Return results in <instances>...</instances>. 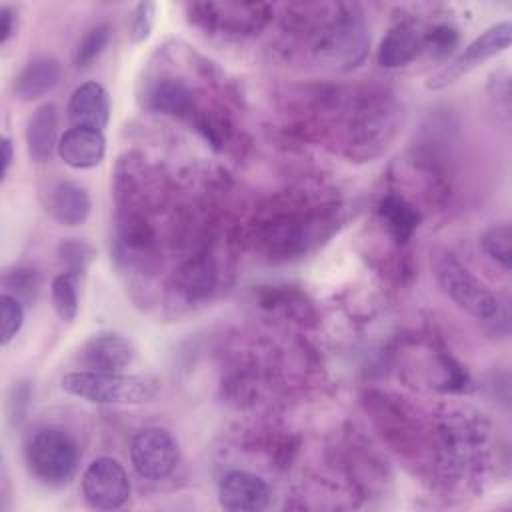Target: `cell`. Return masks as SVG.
Segmentation results:
<instances>
[{
	"instance_id": "7c38bea8",
	"label": "cell",
	"mask_w": 512,
	"mask_h": 512,
	"mask_svg": "<svg viewBox=\"0 0 512 512\" xmlns=\"http://www.w3.org/2000/svg\"><path fill=\"white\" fill-rule=\"evenodd\" d=\"M56 154L66 166L74 170H88L104 160L106 138L100 130L70 126L60 134Z\"/></svg>"
},
{
	"instance_id": "9c48e42d",
	"label": "cell",
	"mask_w": 512,
	"mask_h": 512,
	"mask_svg": "<svg viewBox=\"0 0 512 512\" xmlns=\"http://www.w3.org/2000/svg\"><path fill=\"white\" fill-rule=\"evenodd\" d=\"M270 496L268 482L248 470H230L218 482V504L228 512H260Z\"/></svg>"
},
{
	"instance_id": "6da1fadb",
	"label": "cell",
	"mask_w": 512,
	"mask_h": 512,
	"mask_svg": "<svg viewBox=\"0 0 512 512\" xmlns=\"http://www.w3.org/2000/svg\"><path fill=\"white\" fill-rule=\"evenodd\" d=\"M436 280L444 294L464 312L496 332H508V304L502 302L484 282H480L452 254H444L436 262Z\"/></svg>"
},
{
	"instance_id": "ba28073f",
	"label": "cell",
	"mask_w": 512,
	"mask_h": 512,
	"mask_svg": "<svg viewBox=\"0 0 512 512\" xmlns=\"http://www.w3.org/2000/svg\"><path fill=\"white\" fill-rule=\"evenodd\" d=\"M194 16L208 28L226 34H254L266 26L272 8L268 4L204 2L192 6Z\"/></svg>"
},
{
	"instance_id": "e0dca14e",
	"label": "cell",
	"mask_w": 512,
	"mask_h": 512,
	"mask_svg": "<svg viewBox=\"0 0 512 512\" xmlns=\"http://www.w3.org/2000/svg\"><path fill=\"white\" fill-rule=\"evenodd\" d=\"M378 214L390 236L400 244L408 242L420 224L416 206L398 194H386L378 204Z\"/></svg>"
},
{
	"instance_id": "ffe728a7",
	"label": "cell",
	"mask_w": 512,
	"mask_h": 512,
	"mask_svg": "<svg viewBox=\"0 0 512 512\" xmlns=\"http://www.w3.org/2000/svg\"><path fill=\"white\" fill-rule=\"evenodd\" d=\"M480 246L488 258L500 264L504 270H510L512 264V232L510 224H492L480 236Z\"/></svg>"
},
{
	"instance_id": "603a6c76",
	"label": "cell",
	"mask_w": 512,
	"mask_h": 512,
	"mask_svg": "<svg viewBox=\"0 0 512 512\" xmlns=\"http://www.w3.org/2000/svg\"><path fill=\"white\" fill-rule=\"evenodd\" d=\"M110 42V26L108 24H96L92 26L82 40L78 42L74 50V66L76 68H88L92 66L98 56L104 52V48Z\"/></svg>"
},
{
	"instance_id": "3957f363",
	"label": "cell",
	"mask_w": 512,
	"mask_h": 512,
	"mask_svg": "<svg viewBox=\"0 0 512 512\" xmlns=\"http://www.w3.org/2000/svg\"><path fill=\"white\" fill-rule=\"evenodd\" d=\"M30 474L46 486L68 484L78 470V446L72 436L60 428L36 430L24 448Z\"/></svg>"
},
{
	"instance_id": "44dd1931",
	"label": "cell",
	"mask_w": 512,
	"mask_h": 512,
	"mask_svg": "<svg viewBox=\"0 0 512 512\" xmlns=\"http://www.w3.org/2000/svg\"><path fill=\"white\" fill-rule=\"evenodd\" d=\"M56 256L60 260V264L64 266V272H72V274H82L92 260L96 258V248L80 238H66L58 244L56 248Z\"/></svg>"
},
{
	"instance_id": "ac0fdd59",
	"label": "cell",
	"mask_w": 512,
	"mask_h": 512,
	"mask_svg": "<svg viewBox=\"0 0 512 512\" xmlns=\"http://www.w3.org/2000/svg\"><path fill=\"white\" fill-rule=\"evenodd\" d=\"M192 104L190 90L178 80H160L148 96V106L156 112L184 114Z\"/></svg>"
},
{
	"instance_id": "2e32d148",
	"label": "cell",
	"mask_w": 512,
	"mask_h": 512,
	"mask_svg": "<svg viewBox=\"0 0 512 512\" xmlns=\"http://www.w3.org/2000/svg\"><path fill=\"white\" fill-rule=\"evenodd\" d=\"M62 80V64L54 56L32 58L14 80V94L24 102L50 94Z\"/></svg>"
},
{
	"instance_id": "52a82bcc",
	"label": "cell",
	"mask_w": 512,
	"mask_h": 512,
	"mask_svg": "<svg viewBox=\"0 0 512 512\" xmlns=\"http://www.w3.org/2000/svg\"><path fill=\"white\" fill-rule=\"evenodd\" d=\"M80 486L84 500L96 510H118L128 502L132 492L126 470L110 456L92 460L82 474Z\"/></svg>"
},
{
	"instance_id": "d6986e66",
	"label": "cell",
	"mask_w": 512,
	"mask_h": 512,
	"mask_svg": "<svg viewBox=\"0 0 512 512\" xmlns=\"http://www.w3.org/2000/svg\"><path fill=\"white\" fill-rule=\"evenodd\" d=\"M78 276L72 272H60L50 284V300L56 316L62 322H74L78 316Z\"/></svg>"
},
{
	"instance_id": "277c9868",
	"label": "cell",
	"mask_w": 512,
	"mask_h": 512,
	"mask_svg": "<svg viewBox=\"0 0 512 512\" xmlns=\"http://www.w3.org/2000/svg\"><path fill=\"white\" fill-rule=\"evenodd\" d=\"M368 44L370 38L362 20L346 6H338L336 16L316 32L314 52L320 62L338 70H350L364 60Z\"/></svg>"
},
{
	"instance_id": "5bb4252c",
	"label": "cell",
	"mask_w": 512,
	"mask_h": 512,
	"mask_svg": "<svg viewBox=\"0 0 512 512\" xmlns=\"http://www.w3.org/2000/svg\"><path fill=\"white\" fill-rule=\"evenodd\" d=\"M26 152L32 162L44 164L58 148V108L52 102L40 104L26 120Z\"/></svg>"
},
{
	"instance_id": "9a60e30c",
	"label": "cell",
	"mask_w": 512,
	"mask_h": 512,
	"mask_svg": "<svg viewBox=\"0 0 512 512\" xmlns=\"http://www.w3.org/2000/svg\"><path fill=\"white\" fill-rule=\"evenodd\" d=\"M424 34L414 22H398L392 26L378 46V64L382 68H400L410 64L424 52Z\"/></svg>"
},
{
	"instance_id": "7a4b0ae2",
	"label": "cell",
	"mask_w": 512,
	"mask_h": 512,
	"mask_svg": "<svg viewBox=\"0 0 512 512\" xmlns=\"http://www.w3.org/2000/svg\"><path fill=\"white\" fill-rule=\"evenodd\" d=\"M62 390L92 404L138 406L152 402L160 392V382L152 376L124 372L74 370L62 376Z\"/></svg>"
},
{
	"instance_id": "4316f807",
	"label": "cell",
	"mask_w": 512,
	"mask_h": 512,
	"mask_svg": "<svg viewBox=\"0 0 512 512\" xmlns=\"http://www.w3.org/2000/svg\"><path fill=\"white\" fill-rule=\"evenodd\" d=\"M18 26V16L10 6L0 8V46H6L12 34L16 32Z\"/></svg>"
},
{
	"instance_id": "d4e9b609",
	"label": "cell",
	"mask_w": 512,
	"mask_h": 512,
	"mask_svg": "<svg viewBox=\"0 0 512 512\" xmlns=\"http://www.w3.org/2000/svg\"><path fill=\"white\" fill-rule=\"evenodd\" d=\"M156 12H158V6H156V2H150V0L138 2L134 6L132 16H130V26H128L132 44H142L150 38L154 24H156Z\"/></svg>"
},
{
	"instance_id": "83f0119b",
	"label": "cell",
	"mask_w": 512,
	"mask_h": 512,
	"mask_svg": "<svg viewBox=\"0 0 512 512\" xmlns=\"http://www.w3.org/2000/svg\"><path fill=\"white\" fill-rule=\"evenodd\" d=\"M0 152H2V180H4L8 176V170H10L12 160H14V146H12V140L8 136H2Z\"/></svg>"
},
{
	"instance_id": "4fadbf2b",
	"label": "cell",
	"mask_w": 512,
	"mask_h": 512,
	"mask_svg": "<svg viewBox=\"0 0 512 512\" xmlns=\"http://www.w3.org/2000/svg\"><path fill=\"white\" fill-rule=\"evenodd\" d=\"M46 210L58 224L74 228L88 220L92 212V200L82 184L72 180H58L48 188Z\"/></svg>"
},
{
	"instance_id": "7402d4cb",
	"label": "cell",
	"mask_w": 512,
	"mask_h": 512,
	"mask_svg": "<svg viewBox=\"0 0 512 512\" xmlns=\"http://www.w3.org/2000/svg\"><path fill=\"white\" fill-rule=\"evenodd\" d=\"M2 284H4V292L28 304L40 292V274L30 266H14L4 272Z\"/></svg>"
},
{
	"instance_id": "30bf717a",
	"label": "cell",
	"mask_w": 512,
	"mask_h": 512,
	"mask_svg": "<svg viewBox=\"0 0 512 512\" xmlns=\"http://www.w3.org/2000/svg\"><path fill=\"white\" fill-rule=\"evenodd\" d=\"M134 358V344L118 332H98L80 350V364L92 372H124Z\"/></svg>"
},
{
	"instance_id": "cb8c5ba5",
	"label": "cell",
	"mask_w": 512,
	"mask_h": 512,
	"mask_svg": "<svg viewBox=\"0 0 512 512\" xmlns=\"http://www.w3.org/2000/svg\"><path fill=\"white\" fill-rule=\"evenodd\" d=\"M0 324H2V346H8L24 326V302L8 292L0 294Z\"/></svg>"
},
{
	"instance_id": "8fae6325",
	"label": "cell",
	"mask_w": 512,
	"mask_h": 512,
	"mask_svg": "<svg viewBox=\"0 0 512 512\" xmlns=\"http://www.w3.org/2000/svg\"><path fill=\"white\" fill-rule=\"evenodd\" d=\"M66 118L72 126L102 132L110 122V96L106 88L96 80L76 86L66 102Z\"/></svg>"
},
{
	"instance_id": "5b68a950",
	"label": "cell",
	"mask_w": 512,
	"mask_h": 512,
	"mask_svg": "<svg viewBox=\"0 0 512 512\" xmlns=\"http://www.w3.org/2000/svg\"><path fill=\"white\" fill-rule=\"evenodd\" d=\"M510 38H512V26H510L508 20H502V22L486 28L456 58H452L438 72H434L426 80V88L428 90H442V88L454 84L458 78L472 72L482 62H486V60L502 54L504 50H508Z\"/></svg>"
},
{
	"instance_id": "8992f818",
	"label": "cell",
	"mask_w": 512,
	"mask_h": 512,
	"mask_svg": "<svg viewBox=\"0 0 512 512\" xmlns=\"http://www.w3.org/2000/svg\"><path fill=\"white\" fill-rule=\"evenodd\" d=\"M130 462L140 478L150 482L164 480L180 462L178 442L164 428H142L130 442Z\"/></svg>"
},
{
	"instance_id": "484cf974",
	"label": "cell",
	"mask_w": 512,
	"mask_h": 512,
	"mask_svg": "<svg viewBox=\"0 0 512 512\" xmlns=\"http://www.w3.org/2000/svg\"><path fill=\"white\" fill-rule=\"evenodd\" d=\"M458 44V30L448 24L434 26L424 34V50L432 52L436 58H446Z\"/></svg>"
}]
</instances>
